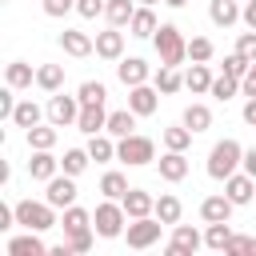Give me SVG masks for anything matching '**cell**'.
Instances as JSON below:
<instances>
[{"label":"cell","mask_w":256,"mask_h":256,"mask_svg":"<svg viewBox=\"0 0 256 256\" xmlns=\"http://www.w3.org/2000/svg\"><path fill=\"white\" fill-rule=\"evenodd\" d=\"M76 176H68V172H56L52 180H48V188H44V200L52 204V208H72L76 204Z\"/></svg>","instance_id":"cell-8"},{"label":"cell","mask_w":256,"mask_h":256,"mask_svg":"<svg viewBox=\"0 0 256 256\" xmlns=\"http://www.w3.org/2000/svg\"><path fill=\"white\" fill-rule=\"evenodd\" d=\"M240 16H244V8H240L236 0H208V20H212L216 28H232Z\"/></svg>","instance_id":"cell-21"},{"label":"cell","mask_w":256,"mask_h":256,"mask_svg":"<svg viewBox=\"0 0 256 256\" xmlns=\"http://www.w3.org/2000/svg\"><path fill=\"white\" fill-rule=\"evenodd\" d=\"M128 108H132L136 116H152V112L160 108V88H156V84H136V88H128Z\"/></svg>","instance_id":"cell-12"},{"label":"cell","mask_w":256,"mask_h":256,"mask_svg":"<svg viewBox=\"0 0 256 256\" xmlns=\"http://www.w3.org/2000/svg\"><path fill=\"white\" fill-rule=\"evenodd\" d=\"M252 256H256V236H252Z\"/></svg>","instance_id":"cell-55"},{"label":"cell","mask_w":256,"mask_h":256,"mask_svg":"<svg viewBox=\"0 0 256 256\" xmlns=\"http://www.w3.org/2000/svg\"><path fill=\"white\" fill-rule=\"evenodd\" d=\"M152 44H156V56H160V64H184L188 60V40H184V32L176 28V24H160L156 28V36H152Z\"/></svg>","instance_id":"cell-3"},{"label":"cell","mask_w":256,"mask_h":256,"mask_svg":"<svg viewBox=\"0 0 256 256\" xmlns=\"http://www.w3.org/2000/svg\"><path fill=\"white\" fill-rule=\"evenodd\" d=\"M232 236H236V232H232V224H228V220H216V224H208V232H204V248L224 252Z\"/></svg>","instance_id":"cell-33"},{"label":"cell","mask_w":256,"mask_h":256,"mask_svg":"<svg viewBox=\"0 0 256 256\" xmlns=\"http://www.w3.org/2000/svg\"><path fill=\"white\" fill-rule=\"evenodd\" d=\"M248 68H252V60H244L236 48L224 56V72H228V76H236V80H244V76H248Z\"/></svg>","instance_id":"cell-43"},{"label":"cell","mask_w":256,"mask_h":256,"mask_svg":"<svg viewBox=\"0 0 256 256\" xmlns=\"http://www.w3.org/2000/svg\"><path fill=\"white\" fill-rule=\"evenodd\" d=\"M192 136H196V132H192L184 120L160 132V140H164V148H168V152H188V148H192Z\"/></svg>","instance_id":"cell-25"},{"label":"cell","mask_w":256,"mask_h":256,"mask_svg":"<svg viewBox=\"0 0 256 256\" xmlns=\"http://www.w3.org/2000/svg\"><path fill=\"white\" fill-rule=\"evenodd\" d=\"M16 224H24V228H32V232H48V228H56L60 220H56V208H52L48 200H20V204H16Z\"/></svg>","instance_id":"cell-5"},{"label":"cell","mask_w":256,"mask_h":256,"mask_svg":"<svg viewBox=\"0 0 256 256\" xmlns=\"http://www.w3.org/2000/svg\"><path fill=\"white\" fill-rule=\"evenodd\" d=\"M156 28H160L156 12H152L148 4H140V8H136V16H132V24H128V36H136V40H152V36H156Z\"/></svg>","instance_id":"cell-22"},{"label":"cell","mask_w":256,"mask_h":256,"mask_svg":"<svg viewBox=\"0 0 256 256\" xmlns=\"http://www.w3.org/2000/svg\"><path fill=\"white\" fill-rule=\"evenodd\" d=\"M160 228H164V220H160V216H140V220H128L124 240H128V248L144 252V248L160 244Z\"/></svg>","instance_id":"cell-6"},{"label":"cell","mask_w":256,"mask_h":256,"mask_svg":"<svg viewBox=\"0 0 256 256\" xmlns=\"http://www.w3.org/2000/svg\"><path fill=\"white\" fill-rule=\"evenodd\" d=\"M76 128H80L84 136L104 132V128H108V108H104V104H84L80 116H76Z\"/></svg>","instance_id":"cell-16"},{"label":"cell","mask_w":256,"mask_h":256,"mask_svg":"<svg viewBox=\"0 0 256 256\" xmlns=\"http://www.w3.org/2000/svg\"><path fill=\"white\" fill-rule=\"evenodd\" d=\"M232 200L224 196V192H216V196H204L200 200V220L204 224H216V220H232Z\"/></svg>","instance_id":"cell-19"},{"label":"cell","mask_w":256,"mask_h":256,"mask_svg":"<svg viewBox=\"0 0 256 256\" xmlns=\"http://www.w3.org/2000/svg\"><path fill=\"white\" fill-rule=\"evenodd\" d=\"M248 176H256V148H244V164H240Z\"/></svg>","instance_id":"cell-50"},{"label":"cell","mask_w":256,"mask_h":256,"mask_svg":"<svg viewBox=\"0 0 256 256\" xmlns=\"http://www.w3.org/2000/svg\"><path fill=\"white\" fill-rule=\"evenodd\" d=\"M240 20H244L248 28H256V0H248V4H244V16H240Z\"/></svg>","instance_id":"cell-52"},{"label":"cell","mask_w":256,"mask_h":256,"mask_svg":"<svg viewBox=\"0 0 256 256\" xmlns=\"http://www.w3.org/2000/svg\"><path fill=\"white\" fill-rule=\"evenodd\" d=\"M100 192H104L108 200H124V192H128V176L116 172V168L104 172V176H100Z\"/></svg>","instance_id":"cell-37"},{"label":"cell","mask_w":256,"mask_h":256,"mask_svg":"<svg viewBox=\"0 0 256 256\" xmlns=\"http://www.w3.org/2000/svg\"><path fill=\"white\" fill-rule=\"evenodd\" d=\"M72 8H76V0H44V16H64Z\"/></svg>","instance_id":"cell-48"},{"label":"cell","mask_w":256,"mask_h":256,"mask_svg":"<svg viewBox=\"0 0 256 256\" xmlns=\"http://www.w3.org/2000/svg\"><path fill=\"white\" fill-rule=\"evenodd\" d=\"M156 168H160V180L180 184V180L188 176V156H184V152H168V148H164V156L156 160Z\"/></svg>","instance_id":"cell-17"},{"label":"cell","mask_w":256,"mask_h":256,"mask_svg":"<svg viewBox=\"0 0 256 256\" xmlns=\"http://www.w3.org/2000/svg\"><path fill=\"white\" fill-rule=\"evenodd\" d=\"M4 84H12L16 92H20V88H32V84H36L32 64H28V60H12V64L4 68Z\"/></svg>","instance_id":"cell-26"},{"label":"cell","mask_w":256,"mask_h":256,"mask_svg":"<svg viewBox=\"0 0 256 256\" xmlns=\"http://www.w3.org/2000/svg\"><path fill=\"white\" fill-rule=\"evenodd\" d=\"M60 48H64L68 56L84 60V56H92V52H96V40H92L88 32H80V28H64V32H60Z\"/></svg>","instance_id":"cell-15"},{"label":"cell","mask_w":256,"mask_h":256,"mask_svg":"<svg viewBox=\"0 0 256 256\" xmlns=\"http://www.w3.org/2000/svg\"><path fill=\"white\" fill-rule=\"evenodd\" d=\"M76 96H80V104H104V100H108V88H104L100 80H84V84L76 88Z\"/></svg>","instance_id":"cell-42"},{"label":"cell","mask_w":256,"mask_h":256,"mask_svg":"<svg viewBox=\"0 0 256 256\" xmlns=\"http://www.w3.org/2000/svg\"><path fill=\"white\" fill-rule=\"evenodd\" d=\"M4 252H8V256H44V252H48V244L40 240V232H32V228H28L24 236H12V240L4 244Z\"/></svg>","instance_id":"cell-20"},{"label":"cell","mask_w":256,"mask_h":256,"mask_svg":"<svg viewBox=\"0 0 256 256\" xmlns=\"http://www.w3.org/2000/svg\"><path fill=\"white\" fill-rule=\"evenodd\" d=\"M116 76H120L124 88H136V84H148L152 68H148L140 56H120V60H116Z\"/></svg>","instance_id":"cell-11"},{"label":"cell","mask_w":256,"mask_h":256,"mask_svg":"<svg viewBox=\"0 0 256 256\" xmlns=\"http://www.w3.org/2000/svg\"><path fill=\"white\" fill-rule=\"evenodd\" d=\"M92 240H96V228H80V232H68V236H64V244H68V252H72V256L92 252Z\"/></svg>","instance_id":"cell-41"},{"label":"cell","mask_w":256,"mask_h":256,"mask_svg":"<svg viewBox=\"0 0 256 256\" xmlns=\"http://www.w3.org/2000/svg\"><path fill=\"white\" fill-rule=\"evenodd\" d=\"M132 128H136V112H132V108H116V112H108V128H104L108 136L120 140V136H132Z\"/></svg>","instance_id":"cell-30"},{"label":"cell","mask_w":256,"mask_h":256,"mask_svg":"<svg viewBox=\"0 0 256 256\" xmlns=\"http://www.w3.org/2000/svg\"><path fill=\"white\" fill-rule=\"evenodd\" d=\"M224 256H252V236H232Z\"/></svg>","instance_id":"cell-46"},{"label":"cell","mask_w":256,"mask_h":256,"mask_svg":"<svg viewBox=\"0 0 256 256\" xmlns=\"http://www.w3.org/2000/svg\"><path fill=\"white\" fill-rule=\"evenodd\" d=\"M240 164H244V148H240V140L224 136V140L212 144V152H208V176H212V180H228L232 172H240Z\"/></svg>","instance_id":"cell-1"},{"label":"cell","mask_w":256,"mask_h":256,"mask_svg":"<svg viewBox=\"0 0 256 256\" xmlns=\"http://www.w3.org/2000/svg\"><path fill=\"white\" fill-rule=\"evenodd\" d=\"M44 116H48V108H40L36 100H16V112H12V124L28 132V128H36V124H40Z\"/></svg>","instance_id":"cell-23"},{"label":"cell","mask_w":256,"mask_h":256,"mask_svg":"<svg viewBox=\"0 0 256 256\" xmlns=\"http://www.w3.org/2000/svg\"><path fill=\"white\" fill-rule=\"evenodd\" d=\"M36 88L40 92H64V64H40L36 68Z\"/></svg>","instance_id":"cell-24"},{"label":"cell","mask_w":256,"mask_h":256,"mask_svg":"<svg viewBox=\"0 0 256 256\" xmlns=\"http://www.w3.org/2000/svg\"><path fill=\"white\" fill-rule=\"evenodd\" d=\"M196 248H204V236L192 224H172V240L164 244V252L168 256H192Z\"/></svg>","instance_id":"cell-9"},{"label":"cell","mask_w":256,"mask_h":256,"mask_svg":"<svg viewBox=\"0 0 256 256\" xmlns=\"http://www.w3.org/2000/svg\"><path fill=\"white\" fill-rule=\"evenodd\" d=\"M104 8H108V0H76V12H80L84 20H96V16H104Z\"/></svg>","instance_id":"cell-45"},{"label":"cell","mask_w":256,"mask_h":256,"mask_svg":"<svg viewBox=\"0 0 256 256\" xmlns=\"http://www.w3.org/2000/svg\"><path fill=\"white\" fill-rule=\"evenodd\" d=\"M12 112H16V88H12V84H4V92H0V116H4V120H12Z\"/></svg>","instance_id":"cell-47"},{"label":"cell","mask_w":256,"mask_h":256,"mask_svg":"<svg viewBox=\"0 0 256 256\" xmlns=\"http://www.w3.org/2000/svg\"><path fill=\"white\" fill-rule=\"evenodd\" d=\"M224 196H228L236 208H240V204H252V200H256V176H248L244 168L232 172V176L224 180Z\"/></svg>","instance_id":"cell-10"},{"label":"cell","mask_w":256,"mask_h":256,"mask_svg":"<svg viewBox=\"0 0 256 256\" xmlns=\"http://www.w3.org/2000/svg\"><path fill=\"white\" fill-rule=\"evenodd\" d=\"M88 164H92L88 148H64V156H60V172H68V176H80Z\"/></svg>","instance_id":"cell-35"},{"label":"cell","mask_w":256,"mask_h":256,"mask_svg":"<svg viewBox=\"0 0 256 256\" xmlns=\"http://www.w3.org/2000/svg\"><path fill=\"white\" fill-rule=\"evenodd\" d=\"M164 4H168V8H184L188 0H164Z\"/></svg>","instance_id":"cell-53"},{"label":"cell","mask_w":256,"mask_h":256,"mask_svg":"<svg viewBox=\"0 0 256 256\" xmlns=\"http://www.w3.org/2000/svg\"><path fill=\"white\" fill-rule=\"evenodd\" d=\"M96 56L100 60H112V64L124 56V32L116 24H108L104 32H96Z\"/></svg>","instance_id":"cell-13"},{"label":"cell","mask_w":256,"mask_h":256,"mask_svg":"<svg viewBox=\"0 0 256 256\" xmlns=\"http://www.w3.org/2000/svg\"><path fill=\"white\" fill-rule=\"evenodd\" d=\"M216 56V44L208 40V36H192L188 40V60H196V64H208Z\"/></svg>","instance_id":"cell-40"},{"label":"cell","mask_w":256,"mask_h":256,"mask_svg":"<svg viewBox=\"0 0 256 256\" xmlns=\"http://www.w3.org/2000/svg\"><path fill=\"white\" fill-rule=\"evenodd\" d=\"M116 160L128 164V168H144V164L156 160V140H152V136H140V132L120 136V140H116Z\"/></svg>","instance_id":"cell-4"},{"label":"cell","mask_w":256,"mask_h":256,"mask_svg":"<svg viewBox=\"0 0 256 256\" xmlns=\"http://www.w3.org/2000/svg\"><path fill=\"white\" fill-rule=\"evenodd\" d=\"M88 156H92L96 164H108V160H116V136H108V132H96V136H88Z\"/></svg>","instance_id":"cell-28"},{"label":"cell","mask_w":256,"mask_h":256,"mask_svg":"<svg viewBox=\"0 0 256 256\" xmlns=\"http://www.w3.org/2000/svg\"><path fill=\"white\" fill-rule=\"evenodd\" d=\"M236 92H240V80H236V76H228V72H220V76L212 80V88H208V96H216V100H224V104H228Z\"/></svg>","instance_id":"cell-39"},{"label":"cell","mask_w":256,"mask_h":256,"mask_svg":"<svg viewBox=\"0 0 256 256\" xmlns=\"http://www.w3.org/2000/svg\"><path fill=\"white\" fill-rule=\"evenodd\" d=\"M236 52H240L244 60H256V28H248V32L236 36Z\"/></svg>","instance_id":"cell-44"},{"label":"cell","mask_w":256,"mask_h":256,"mask_svg":"<svg viewBox=\"0 0 256 256\" xmlns=\"http://www.w3.org/2000/svg\"><path fill=\"white\" fill-rule=\"evenodd\" d=\"M60 228H64V236H68V232H80V228H92V212L80 208V204H72V208H64Z\"/></svg>","instance_id":"cell-38"},{"label":"cell","mask_w":256,"mask_h":256,"mask_svg":"<svg viewBox=\"0 0 256 256\" xmlns=\"http://www.w3.org/2000/svg\"><path fill=\"white\" fill-rule=\"evenodd\" d=\"M140 4H148V8H152V4H164V0H140Z\"/></svg>","instance_id":"cell-54"},{"label":"cell","mask_w":256,"mask_h":256,"mask_svg":"<svg viewBox=\"0 0 256 256\" xmlns=\"http://www.w3.org/2000/svg\"><path fill=\"white\" fill-rule=\"evenodd\" d=\"M80 96H64V92H52L48 96V120L56 124V128H68V124H76V116H80Z\"/></svg>","instance_id":"cell-7"},{"label":"cell","mask_w":256,"mask_h":256,"mask_svg":"<svg viewBox=\"0 0 256 256\" xmlns=\"http://www.w3.org/2000/svg\"><path fill=\"white\" fill-rule=\"evenodd\" d=\"M244 124H252V128H256V96H248V100H244Z\"/></svg>","instance_id":"cell-51"},{"label":"cell","mask_w":256,"mask_h":256,"mask_svg":"<svg viewBox=\"0 0 256 256\" xmlns=\"http://www.w3.org/2000/svg\"><path fill=\"white\" fill-rule=\"evenodd\" d=\"M120 204H124L128 220H140V216H152V208H156V196H152V192H144V188H128Z\"/></svg>","instance_id":"cell-18"},{"label":"cell","mask_w":256,"mask_h":256,"mask_svg":"<svg viewBox=\"0 0 256 256\" xmlns=\"http://www.w3.org/2000/svg\"><path fill=\"white\" fill-rule=\"evenodd\" d=\"M152 216H160L164 224H180V216H184V204H180V196H172V192H160V196H156V208H152Z\"/></svg>","instance_id":"cell-29"},{"label":"cell","mask_w":256,"mask_h":256,"mask_svg":"<svg viewBox=\"0 0 256 256\" xmlns=\"http://www.w3.org/2000/svg\"><path fill=\"white\" fill-rule=\"evenodd\" d=\"M212 80H216V76H212V68H208V64H196V60H192V68L184 72V88H188V92H196V96H204V92L212 88Z\"/></svg>","instance_id":"cell-27"},{"label":"cell","mask_w":256,"mask_h":256,"mask_svg":"<svg viewBox=\"0 0 256 256\" xmlns=\"http://www.w3.org/2000/svg\"><path fill=\"white\" fill-rule=\"evenodd\" d=\"M92 228H96V236H104V240L124 236V228H128V212H124V204L104 196V200L96 204V212H92Z\"/></svg>","instance_id":"cell-2"},{"label":"cell","mask_w":256,"mask_h":256,"mask_svg":"<svg viewBox=\"0 0 256 256\" xmlns=\"http://www.w3.org/2000/svg\"><path fill=\"white\" fill-rule=\"evenodd\" d=\"M136 8H140V4H132V0H108L104 16H108V24L128 28V24H132V16H136Z\"/></svg>","instance_id":"cell-34"},{"label":"cell","mask_w":256,"mask_h":256,"mask_svg":"<svg viewBox=\"0 0 256 256\" xmlns=\"http://www.w3.org/2000/svg\"><path fill=\"white\" fill-rule=\"evenodd\" d=\"M24 136H28V148H56V136H60V132H56V124L48 120V124H36V128H28Z\"/></svg>","instance_id":"cell-36"},{"label":"cell","mask_w":256,"mask_h":256,"mask_svg":"<svg viewBox=\"0 0 256 256\" xmlns=\"http://www.w3.org/2000/svg\"><path fill=\"white\" fill-rule=\"evenodd\" d=\"M240 92H244V96H256V60H252V68H248V76L240 80Z\"/></svg>","instance_id":"cell-49"},{"label":"cell","mask_w":256,"mask_h":256,"mask_svg":"<svg viewBox=\"0 0 256 256\" xmlns=\"http://www.w3.org/2000/svg\"><path fill=\"white\" fill-rule=\"evenodd\" d=\"M180 120H184V124L200 136V132H208V128H212V108H208V104H188Z\"/></svg>","instance_id":"cell-32"},{"label":"cell","mask_w":256,"mask_h":256,"mask_svg":"<svg viewBox=\"0 0 256 256\" xmlns=\"http://www.w3.org/2000/svg\"><path fill=\"white\" fill-rule=\"evenodd\" d=\"M152 84H156L164 96H172V92H180V88H184V76H180V68H176V64H160V72L152 76Z\"/></svg>","instance_id":"cell-31"},{"label":"cell","mask_w":256,"mask_h":256,"mask_svg":"<svg viewBox=\"0 0 256 256\" xmlns=\"http://www.w3.org/2000/svg\"><path fill=\"white\" fill-rule=\"evenodd\" d=\"M56 172H60V160L52 156V148H32V160H28V176H32V180H40V184H48Z\"/></svg>","instance_id":"cell-14"}]
</instances>
